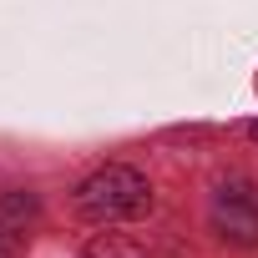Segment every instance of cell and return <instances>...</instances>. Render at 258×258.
Wrapping results in <instances>:
<instances>
[{
  "mask_svg": "<svg viewBox=\"0 0 258 258\" xmlns=\"http://www.w3.org/2000/svg\"><path fill=\"white\" fill-rule=\"evenodd\" d=\"M31 218H36V198H26V192L0 198V258H16V248H21Z\"/></svg>",
  "mask_w": 258,
  "mask_h": 258,
  "instance_id": "cell-3",
  "label": "cell"
},
{
  "mask_svg": "<svg viewBox=\"0 0 258 258\" xmlns=\"http://www.w3.org/2000/svg\"><path fill=\"white\" fill-rule=\"evenodd\" d=\"M213 218H218L223 238H233V243H258V208H253V198L223 192L218 208H213Z\"/></svg>",
  "mask_w": 258,
  "mask_h": 258,
  "instance_id": "cell-2",
  "label": "cell"
},
{
  "mask_svg": "<svg viewBox=\"0 0 258 258\" xmlns=\"http://www.w3.org/2000/svg\"><path fill=\"white\" fill-rule=\"evenodd\" d=\"M152 208V187L132 167H101L76 187V213L86 223H126Z\"/></svg>",
  "mask_w": 258,
  "mask_h": 258,
  "instance_id": "cell-1",
  "label": "cell"
},
{
  "mask_svg": "<svg viewBox=\"0 0 258 258\" xmlns=\"http://www.w3.org/2000/svg\"><path fill=\"white\" fill-rule=\"evenodd\" d=\"M81 258H147L132 238H121V233H101V238H91L86 243V253Z\"/></svg>",
  "mask_w": 258,
  "mask_h": 258,
  "instance_id": "cell-4",
  "label": "cell"
}]
</instances>
